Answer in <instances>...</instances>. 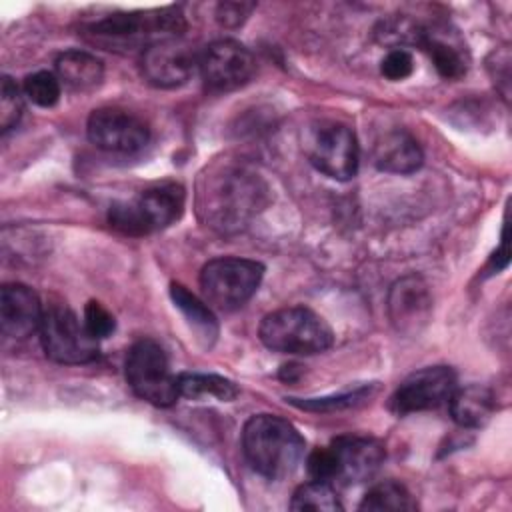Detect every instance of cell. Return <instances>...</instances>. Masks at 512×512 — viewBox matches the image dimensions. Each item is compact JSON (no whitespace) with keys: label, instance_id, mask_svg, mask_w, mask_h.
Listing matches in <instances>:
<instances>
[{"label":"cell","instance_id":"6da1fadb","mask_svg":"<svg viewBox=\"0 0 512 512\" xmlns=\"http://www.w3.org/2000/svg\"><path fill=\"white\" fill-rule=\"evenodd\" d=\"M270 188L262 174L246 160L218 158L196 182V214L218 234H236L268 206Z\"/></svg>","mask_w":512,"mask_h":512},{"label":"cell","instance_id":"7a4b0ae2","mask_svg":"<svg viewBox=\"0 0 512 512\" xmlns=\"http://www.w3.org/2000/svg\"><path fill=\"white\" fill-rule=\"evenodd\" d=\"M242 448L248 464L260 476L278 480L296 470L306 442L288 420L274 414H256L244 424Z\"/></svg>","mask_w":512,"mask_h":512},{"label":"cell","instance_id":"3957f363","mask_svg":"<svg viewBox=\"0 0 512 512\" xmlns=\"http://www.w3.org/2000/svg\"><path fill=\"white\" fill-rule=\"evenodd\" d=\"M186 28L184 14L176 6L146 10V12H118L86 26L90 42L108 50H146L150 44L180 38Z\"/></svg>","mask_w":512,"mask_h":512},{"label":"cell","instance_id":"277c9868","mask_svg":"<svg viewBox=\"0 0 512 512\" xmlns=\"http://www.w3.org/2000/svg\"><path fill=\"white\" fill-rule=\"evenodd\" d=\"M258 336L274 352L310 356L332 346L334 334L322 316L304 306L280 308L266 314L260 322Z\"/></svg>","mask_w":512,"mask_h":512},{"label":"cell","instance_id":"5b68a950","mask_svg":"<svg viewBox=\"0 0 512 512\" xmlns=\"http://www.w3.org/2000/svg\"><path fill=\"white\" fill-rule=\"evenodd\" d=\"M184 188L180 184H160L142 190L136 198L114 202L108 222L114 230L128 236H144L174 224L184 210Z\"/></svg>","mask_w":512,"mask_h":512},{"label":"cell","instance_id":"8992f818","mask_svg":"<svg viewBox=\"0 0 512 512\" xmlns=\"http://www.w3.org/2000/svg\"><path fill=\"white\" fill-rule=\"evenodd\" d=\"M124 372L132 392L154 406H170L180 398L178 376L172 374L168 356L156 340L134 342L126 354Z\"/></svg>","mask_w":512,"mask_h":512},{"label":"cell","instance_id":"52a82bcc","mask_svg":"<svg viewBox=\"0 0 512 512\" xmlns=\"http://www.w3.org/2000/svg\"><path fill=\"white\" fill-rule=\"evenodd\" d=\"M264 266L248 258H214L200 272V288L208 304L220 310L244 306L260 286Z\"/></svg>","mask_w":512,"mask_h":512},{"label":"cell","instance_id":"ba28073f","mask_svg":"<svg viewBox=\"0 0 512 512\" xmlns=\"http://www.w3.org/2000/svg\"><path fill=\"white\" fill-rule=\"evenodd\" d=\"M40 340L48 358L58 364H88L98 358V340L88 332L84 320L66 308L50 306L40 322Z\"/></svg>","mask_w":512,"mask_h":512},{"label":"cell","instance_id":"9c48e42d","mask_svg":"<svg viewBox=\"0 0 512 512\" xmlns=\"http://www.w3.org/2000/svg\"><path fill=\"white\" fill-rule=\"evenodd\" d=\"M304 148L312 166L334 180H350L358 172V142L342 122L316 124Z\"/></svg>","mask_w":512,"mask_h":512},{"label":"cell","instance_id":"30bf717a","mask_svg":"<svg viewBox=\"0 0 512 512\" xmlns=\"http://www.w3.org/2000/svg\"><path fill=\"white\" fill-rule=\"evenodd\" d=\"M198 70L210 90L228 92L252 80L256 58L240 42L224 38L208 44L198 54Z\"/></svg>","mask_w":512,"mask_h":512},{"label":"cell","instance_id":"8fae6325","mask_svg":"<svg viewBox=\"0 0 512 512\" xmlns=\"http://www.w3.org/2000/svg\"><path fill=\"white\" fill-rule=\"evenodd\" d=\"M86 132L96 148L114 154L138 152L150 140V128L140 116L112 106L92 110Z\"/></svg>","mask_w":512,"mask_h":512},{"label":"cell","instance_id":"7c38bea8","mask_svg":"<svg viewBox=\"0 0 512 512\" xmlns=\"http://www.w3.org/2000/svg\"><path fill=\"white\" fill-rule=\"evenodd\" d=\"M456 390V374L448 366H428L406 376L390 398L396 414H410L438 408Z\"/></svg>","mask_w":512,"mask_h":512},{"label":"cell","instance_id":"4fadbf2b","mask_svg":"<svg viewBox=\"0 0 512 512\" xmlns=\"http://www.w3.org/2000/svg\"><path fill=\"white\" fill-rule=\"evenodd\" d=\"M330 484H360L372 478L384 462V448L368 436H338L330 442Z\"/></svg>","mask_w":512,"mask_h":512},{"label":"cell","instance_id":"5bb4252c","mask_svg":"<svg viewBox=\"0 0 512 512\" xmlns=\"http://www.w3.org/2000/svg\"><path fill=\"white\" fill-rule=\"evenodd\" d=\"M196 66L198 56L180 38L154 42L142 50L140 56L142 76L158 88H174L184 84Z\"/></svg>","mask_w":512,"mask_h":512},{"label":"cell","instance_id":"9a60e30c","mask_svg":"<svg viewBox=\"0 0 512 512\" xmlns=\"http://www.w3.org/2000/svg\"><path fill=\"white\" fill-rule=\"evenodd\" d=\"M388 316L394 328L402 334H418L432 316V294L428 284L416 276H404L390 288Z\"/></svg>","mask_w":512,"mask_h":512},{"label":"cell","instance_id":"2e32d148","mask_svg":"<svg viewBox=\"0 0 512 512\" xmlns=\"http://www.w3.org/2000/svg\"><path fill=\"white\" fill-rule=\"evenodd\" d=\"M44 310L38 294L20 282L4 284L0 292V324L10 338H26L40 330Z\"/></svg>","mask_w":512,"mask_h":512},{"label":"cell","instance_id":"e0dca14e","mask_svg":"<svg viewBox=\"0 0 512 512\" xmlns=\"http://www.w3.org/2000/svg\"><path fill=\"white\" fill-rule=\"evenodd\" d=\"M378 170L392 174H410L420 168L424 156L418 142L404 130L384 132L372 148Z\"/></svg>","mask_w":512,"mask_h":512},{"label":"cell","instance_id":"ac0fdd59","mask_svg":"<svg viewBox=\"0 0 512 512\" xmlns=\"http://www.w3.org/2000/svg\"><path fill=\"white\" fill-rule=\"evenodd\" d=\"M58 80L74 92H90L104 78V64L86 50H66L56 58Z\"/></svg>","mask_w":512,"mask_h":512},{"label":"cell","instance_id":"d6986e66","mask_svg":"<svg viewBox=\"0 0 512 512\" xmlns=\"http://www.w3.org/2000/svg\"><path fill=\"white\" fill-rule=\"evenodd\" d=\"M450 414L462 428H482L494 414V394L480 384L456 388L450 396Z\"/></svg>","mask_w":512,"mask_h":512},{"label":"cell","instance_id":"ffe728a7","mask_svg":"<svg viewBox=\"0 0 512 512\" xmlns=\"http://www.w3.org/2000/svg\"><path fill=\"white\" fill-rule=\"evenodd\" d=\"M170 296L174 306L184 314V318L188 320L192 330L198 334V338L204 342V346H212V342L218 336V322L210 312V308L206 306V302H202L190 290H186V286L176 282H172L170 286Z\"/></svg>","mask_w":512,"mask_h":512},{"label":"cell","instance_id":"44dd1931","mask_svg":"<svg viewBox=\"0 0 512 512\" xmlns=\"http://www.w3.org/2000/svg\"><path fill=\"white\" fill-rule=\"evenodd\" d=\"M360 510H370V512H408V510H416V502L412 498V494L406 490V486L394 482V480H384L376 486H372L360 506Z\"/></svg>","mask_w":512,"mask_h":512},{"label":"cell","instance_id":"7402d4cb","mask_svg":"<svg viewBox=\"0 0 512 512\" xmlns=\"http://www.w3.org/2000/svg\"><path fill=\"white\" fill-rule=\"evenodd\" d=\"M178 392L184 398H202V396H214L222 402L234 400L238 396V388L228 378L216 376V374H180L178 376Z\"/></svg>","mask_w":512,"mask_h":512},{"label":"cell","instance_id":"603a6c76","mask_svg":"<svg viewBox=\"0 0 512 512\" xmlns=\"http://www.w3.org/2000/svg\"><path fill=\"white\" fill-rule=\"evenodd\" d=\"M290 508L314 510V512H336V510H342V504L330 482L312 480L296 488L290 500Z\"/></svg>","mask_w":512,"mask_h":512},{"label":"cell","instance_id":"cb8c5ba5","mask_svg":"<svg viewBox=\"0 0 512 512\" xmlns=\"http://www.w3.org/2000/svg\"><path fill=\"white\" fill-rule=\"evenodd\" d=\"M420 46H424V50L428 52V56L432 58L434 62V68L438 70L440 76L444 78H460L464 72H466V62L462 58V52L450 44V42H444L442 38L438 36H430L426 30H424V36H422V42Z\"/></svg>","mask_w":512,"mask_h":512},{"label":"cell","instance_id":"d4e9b609","mask_svg":"<svg viewBox=\"0 0 512 512\" xmlns=\"http://www.w3.org/2000/svg\"><path fill=\"white\" fill-rule=\"evenodd\" d=\"M22 92L32 104H36L40 108H52L60 100L62 82L58 80L56 74H52L48 70H38V72L26 76Z\"/></svg>","mask_w":512,"mask_h":512},{"label":"cell","instance_id":"484cf974","mask_svg":"<svg viewBox=\"0 0 512 512\" xmlns=\"http://www.w3.org/2000/svg\"><path fill=\"white\" fill-rule=\"evenodd\" d=\"M24 92L10 76H2L0 82V130L6 134L12 130L24 112Z\"/></svg>","mask_w":512,"mask_h":512},{"label":"cell","instance_id":"4316f807","mask_svg":"<svg viewBox=\"0 0 512 512\" xmlns=\"http://www.w3.org/2000/svg\"><path fill=\"white\" fill-rule=\"evenodd\" d=\"M84 324L88 328V332L96 338V340H102V338H108L114 328H116V320L114 316L96 300H90L84 308Z\"/></svg>","mask_w":512,"mask_h":512},{"label":"cell","instance_id":"83f0119b","mask_svg":"<svg viewBox=\"0 0 512 512\" xmlns=\"http://www.w3.org/2000/svg\"><path fill=\"white\" fill-rule=\"evenodd\" d=\"M380 70H382V74L388 78V80H404V78H408L410 74H412V70H414V60H412V54L408 52V50H404V48H394V50H390L386 56H384V60H382V64H380Z\"/></svg>","mask_w":512,"mask_h":512},{"label":"cell","instance_id":"f1b7e54d","mask_svg":"<svg viewBox=\"0 0 512 512\" xmlns=\"http://www.w3.org/2000/svg\"><path fill=\"white\" fill-rule=\"evenodd\" d=\"M366 394H370V392L366 388H362V390H354V392L332 396V398H310V400L294 402V404L300 408H306V410H338V408H346V406H354V404L362 402L366 398Z\"/></svg>","mask_w":512,"mask_h":512},{"label":"cell","instance_id":"f546056e","mask_svg":"<svg viewBox=\"0 0 512 512\" xmlns=\"http://www.w3.org/2000/svg\"><path fill=\"white\" fill-rule=\"evenodd\" d=\"M254 4H244V2H224V4H218L216 8V20L222 24V26H228V28H236L240 26L248 14L252 12Z\"/></svg>","mask_w":512,"mask_h":512}]
</instances>
